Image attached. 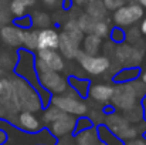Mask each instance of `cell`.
<instances>
[{"label": "cell", "instance_id": "7a4b0ae2", "mask_svg": "<svg viewBox=\"0 0 146 145\" xmlns=\"http://www.w3.org/2000/svg\"><path fill=\"white\" fill-rule=\"evenodd\" d=\"M50 104L55 105L57 108H60L62 112L74 115L77 118L80 117H85L88 114V105L82 101L81 97H78L72 90H67L64 94H58V96H52L50 100Z\"/></svg>", "mask_w": 146, "mask_h": 145}, {"label": "cell", "instance_id": "cb8c5ba5", "mask_svg": "<svg viewBox=\"0 0 146 145\" xmlns=\"http://www.w3.org/2000/svg\"><path fill=\"white\" fill-rule=\"evenodd\" d=\"M37 43H38V30H24L23 33V46L21 47L27 51H34L37 50Z\"/></svg>", "mask_w": 146, "mask_h": 145}, {"label": "cell", "instance_id": "ffe728a7", "mask_svg": "<svg viewBox=\"0 0 146 145\" xmlns=\"http://www.w3.org/2000/svg\"><path fill=\"white\" fill-rule=\"evenodd\" d=\"M87 7H85V13L97 20H104L108 14V10L104 4L102 0H88L87 3Z\"/></svg>", "mask_w": 146, "mask_h": 145}, {"label": "cell", "instance_id": "8d00e7d4", "mask_svg": "<svg viewBox=\"0 0 146 145\" xmlns=\"http://www.w3.org/2000/svg\"><path fill=\"white\" fill-rule=\"evenodd\" d=\"M125 33H126V41H128V43H131V44H136L138 41H141V36H142V33H141V30L136 29L135 26H133V27H129V30L125 31Z\"/></svg>", "mask_w": 146, "mask_h": 145}, {"label": "cell", "instance_id": "9c48e42d", "mask_svg": "<svg viewBox=\"0 0 146 145\" xmlns=\"http://www.w3.org/2000/svg\"><path fill=\"white\" fill-rule=\"evenodd\" d=\"M38 86L43 87L46 91H48L51 96L64 94L68 87V80L64 78L57 71H44L38 74Z\"/></svg>", "mask_w": 146, "mask_h": 145}, {"label": "cell", "instance_id": "7402d4cb", "mask_svg": "<svg viewBox=\"0 0 146 145\" xmlns=\"http://www.w3.org/2000/svg\"><path fill=\"white\" fill-rule=\"evenodd\" d=\"M97 128V134L99 138V142L102 145H123V141L121 138H118L112 131H109L104 124H99L95 127Z\"/></svg>", "mask_w": 146, "mask_h": 145}, {"label": "cell", "instance_id": "30bf717a", "mask_svg": "<svg viewBox=\"0 0 146 145\" xmlns=\"http://www.w3.org/2000/svg\"><path fill=\"white\" fill-rule=\"evenodd\" d=\"M77 125V118L70 114H62L60 118H57L52 124H50V132L54 138H65L70 135H74Z\"/></svg>", "mask_w": 146, "mask_h": 145}, {"label": "cell", "instance_id": "e575fe53", "mask_svg": "<svg viewBox=\"0 0 146 145\" xmlns=\"http://www.w3.org/2000/svg\"><path fill=\"white\" fill-rule=\"evenodd\" d=\"M92 127H94V124H92V121H91L87 115H85V117H80V118H77V125H75L74 135L78 134V132H81V131H84V130L92 128Z\"/></svg>", "mask_w": 146, "mask_h": 145}, {"label": "cell", "instance_id": "4dcf8cb0", "mask_svg": "<svg viewBox=\"0 0 146 145\" xmlns=\"http://www.w3.org/2000/svg\"><path fill=\"white\" fill-rule=\"evenodd\" d=\"M109 37H111V41L113 44H122V43L126 41V33H125V30L122 27H116L115 26L113 29H111Z\"/></svg>", "mask_w": 146, "mask_h": 145}, {"label": "cell", "instance_id": "d590c367", "mask_svg": "<svg viewBox=\"0 0 146 145\" xmlns=\"http://www.w3.org/2000/svg\"><path fill=\"white\" fill-rule=\"evenodd\" d=\"M129 86H131V88L133 90L135 96L138 97V100L141 101V98L146 94V86L141 81V80H133V81L129 83Z\"/></svg>", "mask_w": 146, "mask_h": 145}, {"label": "cell", "instance_id": "681fc988", "mask_svg": "<svg viewBox=\"0 0 146 145\" xmlns=\"http://www.w3.org/2000/svg\"><path fill=\"white\" fill-rule=\"evenodd\" d=\"M4 74H6V71H4V70H3V68L0 67V80H1V78L4 77Z\"/></svg>", "mask_w": 146, "mask_h": 145}, {"label": "cell", "instance_id": "4fadbf2b", "mask_svg": "<svg viewBox=\"0 0 146 145\" xmlns=\"http://www.w3.org/2000/svg\"><path fill=\"white\" fill-rule=\"evenodd\" d=\"M23 33H24V30H21L20 27H17L14 24H6V26L0 27V39L9 47H21L23 46Z\"/></svg>", "mask_w": 146, "mask_h": 145}, {"label": "cell", "instance_id": "836d02e7", "mask_svg": "<svg viewBox=\"0 0 146 145\" xmlns=\"http://www.w3.org/2000/svg\"><path fill=\"white\" fill-rule=\"evenodd\" d=\"M13 24L20 27L21 30H30L33 27V21H31V16L26 14V16H21V17H17L13 20Z\"/></svg>", "mask_w": 146, "mask_h": 145}, {"label": "cell", "instance_id": "d6a6232c", "mask_svg": "<svg viewBox=\"0 0 146 145\" xmlns=\"http://www.w3.org/2000/svg\"><path fill=\"white\" fill-rule=\"evenodd\" d=\"M10 11H9V1L0 0V27L6 26L10 21Z\"/></svg>", "mask_w": 146, "mask_h": 145}, {"label": "cell", "instance_id": "9a60e30c", "mask_svg": "<svg viewBox=\"0 0 146 145\" xmlns=\"http://www.w3.org/2000/svg\"><path fill=\"white\" fill-rule=\"evenodd\" d=\"M88 96H90V98H92L95 102L101 104V105H108V104H111V98L113 96V86L92 84V86H90Z\"/></svg>", "mask_w": 146, "mask_h": 145}, {"label": "cell", "instance_id": "f6af8a7d", "mask_svg": "<svg viewBox=\"0 0 146 145\" xmlns=\"http://www.w3.org/2000/svg\"><path fill=\"white\" fill-rule=\"evenodd\" d=\"M133 3H136V4H139L143 10H146V0H132Z\"/></svg>", "mask_w": 146, "mask_h": 145}, {"label": "cell", "instance_id": "f35d334b", "mask_svg": "<svg viewBox=\"0 0 146 145\" xmlns=\"http://www.w3.org/2000/svg\"><path fill=\"white\" fill-rule=\"evenodd\" d=\"M7 138H9V135H7V132H6V128L0 130V145H4V144H6Z\"/></svg>", "mask_w": 146, "mask_h": 145}, {"label": "cell", "instance_id": "d4e9b609", "mask_svg": "<svg viewBox=\"0 0 146 145\" xmlns=\"http://www.w3.org/2000/svg\"><path fill=\"white\" fill-rule=\"evenodd\" d=\"M77 23H78V26H80V29L82 30L84 34H92V30H94V26L97 23V19L88 16L87 13H82L77 19Z\"/></svg>", "mask_w": 146, "mask_h": 145}, {"label": "cell", "instance_id": "74e56055", "mask_svg": "<svg viewBox=\"0 0 146 145\" xmlns=\"http://www.w3.org/2000/svg\"><path fill=\"white\" fill-rule=\"evenodd\" d=\"M104 1V4H105V7H106V10L109 11H115L116 9H119V7H122L123 4H126V1L128 0H102Z\"/></svg>", "mask_w": 146, "mask_h": 145}, {"label": "cell", "instance_id": "5bb4252c", "mask_svg": "<svg viewBox=\"0 0 146 145\" xmlns=\"http://www.w3.org/2000/svg\"><path fill=\"white\" fill-rule=\"evenodd\" d=\"M58 41H60V33L55 29H43L38 30V43H37V51L38 50H58Z\"/></svg>", "mask_w": 146, "mask_h": 145}, {"label": "cell", "instance_id": "2e32d148", "mask_svg": "<svg viewBox=\"0 0 146 145\" xmlns=\"http://www.w3.org/2000/svg\"><path fill=\"white\" fill-rule=\"evenodd\" d=\"M81 43L75 41L74 39H71L68 34H65L64 31L60 34V41H58V51L62 57L71 60V58H77L80 50H81Z\"/></svg>", "mask_w": 146, "mask_h": 145}, {"label": "cell", "instance_id": "d6986e66", "mask_svg": "<svg viewBox=\"0 0 146 145\" xmlns=\"http://www.w3.org/2000/svg\"><path fill=\"white\" fill-rule=\"evenodd\" d=\"M74 142H75V145H102L99 142V138H98L97 128L95 127L88 128V130H84V131L75 134Z\"/></svg>", "mask_w": 146, "mask_h": 145}, {"label": "cell", "instance_id": "83f0119b", "mask_svg": "<svg viewBox=\"0 0 146 145\" xmlns=\"http://www.w3.org/2000/svg\"><path fill=\"white\" fill-rule=\"evenodd\" d=\"M27 6L21 1V0H10L9 1V11L10 14L17 19V17H21V16H26V11H27Z\"/></svg>", "mask_w": 146, "mask_h": 145}, {"label": "cell", "instance_id": "5b68a950", "mask_svg": "<svg viewBox=\"0 0 146 145\" xmlns=\"http://www.w3.org/2000/svg\"><path fill=\"white\" fill-rule=\"evenodd\" d=\"M143 16H145V10L139 4L131 1V3H126L122 7L116 9L113 11L112 20L116 27L125 29V27H132L136 23H139L143 19Z\"/></svg>", "mask_w": 146, "mask_h": 145}, {"label": "cell", "instance_id": "4316f807", "mask_svg": "<svg viewBox=\"0 0 146 145\" xmlns=\"http://www.w3.org/2000/svg\"><path fill=\"white\" fill-rule=\"evenodd\" d=\"M64 112L60 110V108H57L55 105H52V104H50L46 107V110L43 111V121L50 125V124H52L57 118H60L61 115H62Z\"/></svg>", "mask_w": 146, "mask_h": 145}, {"label": "cell", "instance_id": "e0dca14e", "mask_svg": "<svg viewBox=\"0 0 146 145\" xmlns=\"http://www.w3.org/2000/svg\"><path fill=\"white\" fill-rule=\"evenodd\" d=\"M102 48V39L95 34H85L81 41V50L88 55H98Z\"/></svg>", "mask_w": 146, "mask_h": 145}, {"label": "cell", "instance_id": "60d3db41", "mask_svg": "<svg viewBox=\"0 0 146 145\" xmlns=\"http://www.w3.org/2000/svg\"><path fill=\"white\" fill-rule=\"evenodd\" d=\"M139 104H141V108H142V114H143V120H146V94L142 98H141V101H139Z\"/></svg>", "mask_w": 146, "mask_h": 145}, {"label": "cell", "instance_id": "8fae6325", "mask_svg": "<svg viewBox=\"0 0 146 145\" xmlns=\"http://www.w3.org/2000/svg\"><path fill=\"white\" fill-rule=\"evenodd\" d=\"M11 124L19 128L21 132H27V134H36L41 130V122L37 118V115L34 112L30 111H21L19 112L14 120L11 121Z\"/></svg>", "mask_w": 146, "mask_h": 145}, {"label": "cell", "instance_id": "8992f818", "mask_svg": "<svg viewBox=\"0 0 146 145\" xmlns=\"http://www.w3.org/2000/svg\"><path fill=\"white\" fill-rule=\"evenodd\" d=\"M138 104H139V100L135 96L133 90L131 88L129 83L118 84L113 87V96L111 98V105L113 110H119V111L126 112Z\"/></svg>", "mask_w": 146, "mask_h": 145}, {"label": "cell", "instance_id": "484cf974", "mask_svg": "<svg viewBox=\"0 0 146 145\" xmlns=\"http://www.w3.org/2000/svg\"><path fill=\"white\" fill-rule=\"evenodd\" d=\"M31 21H33V26L37 27L38 30H43V29H47L51 24V17L46 11H34L33 16H31Z\"/></svg>", "mask_w": 146, "mask_h": 145}, {"label": "cell", "instance_id": "f5cc1de1", "mask_svg": "<svg viewBox=\"0 0 146 145\" xmlns=\"http://www.w3.org/2000/svg\"><path fill=\"white\" fill-rule=\"evenodd\" d=\"M145 50H146V48H145Z\"/></svg>", "mask_w": 146, "mask_h": 145}, {"label": "cell", "instance_id": "52a82bcc", "mask_svg": "<svg viewBox=\"0 0 146 145\" xmlns=\"http://www.w3.org/2000/svg\"><path fill=\"white\" fill-rule=\"evenodd\" d=\"M145 51L146 50L136 44L122 43L115 48V58L122 67H139V64L143 61Z\"/></svg>", "mask_w": 146, "mask_h": 145}, {"label": "cell", "instance_id": "7bdbcfd3", "mask_svg": "<svg viewBox=\"0 0 146 145\" xmlns=\"http://www.w3.org/2000/svg\"><path fill=\"white\" fill-rule=\"evenodd\" d=\"M139 30H141V33L146 36V17H143L142 20H141V26H139Z\"/></svg>", "mask_w": 146, "mask_h": 145}, {"label": "cell", "instance_id": "1f68e13d", "mask_svg": "<svg viewBox=\"0 0 146 145\" xmlns=\"http://www.w3.org/2000/svg\"><path fill=\"white\" fill-rule=\"evenodd\" d=\"M125 118H126L131 124H133V122H138V121L143 120V114H142L141 104H138V105H135L132 110L126 111V112H125Z\"/></svg>", "mask_w": 146, "mask_h": 145}, {"label": "cell", "instance_id": "bcb514c9", "mask_svg": "<svg viewBox=\"0 0 146 145\" xmlns=\"http://www.w3.org/2000/svg\"><path fill=\"white\" fill-rule=\"evenodd\" d=\"M139 80L143 83L146 86V70H143V71H141V74H139Z\"/></svg>", "mask_w": 146, "mask_h": 145}, {"label": "cell", "instance_id": "3957f363", "mask_svg": "<svg viewBox=\"0 0 146 145\" xmlns=\"http://www.w3.org/2000/svg\"><path fill=\"white\" fill-rule=\"evenodd\" d=\"M104 125L112 131L118 138H121L122 141H132L136 140L139 131L138 128H135L122 114H115V112H109L105 115L104 120Z\"/></svg>", "mask_w": 146, "mask_h": 145}, {"label": "cell", "instance_id": "ac0fdd59", "mask_svg": "<svg viewBox=\"0 0 146 145\" xmlns=\"http://www.w3.org/2000/svg\"><path fill=\"white\" fill-rule=\"evenodd\" d=\"M139 74H141L139 67H122L113 74V81L116 84L131 83L133 80H138Z\"/></svg>", "mask_w": 146, "mask_h": 145}, {"label": "cell", "instance_id": "7dc6e473", "mask_svg": "<svg viewBox=\"0 0 146 145\" xmlns=\"http://www.w3.org/2000/svg\"><path fill=\"white\" fill-rule=\"evenodd\" d=\"M88 0H71V3L72 4H75V6H81V4H85Z\"/></svg>", "mask_w": 146, "mask_h": 145}, {"label": "cell", "instance_id": "7c38bea8", "mask_svg": "<svg viewBox=\"0 0 146 145\" xmlns=\"http://www.w3.org/2000/svg\"><path fill=\"white\" fill-rule=\"evenodd\" d=\"M36 57L40 58L46 64L47 70H50V71L60 73V71H62L65 68L64 57L60 54L58 50H38Z\"/></svg>", "mask_w": 146, "mask_h": 145}, {"label": "cell", "instance_id": "f907efd6", "mask_svg": "<svg viewBox=\"0 0 146 145\" xmlns=\"http://www.w3.org/2000/svg\"><path fill=\"white\" fill-rule=\"evenodd\" d=\"M1 90H3V78L0 80V91H1Z\"/></svg>", "mask_w": 146, "mask_h": 145}, {"label": "cell", "instance_id": "c3c4849f", "mask_svg": "<svg viewBox=\"0 0 146 145\" xmlns=\"http://www.w3.org/2000/svg\"><path fill=\"white\" fill-rule=\"evenodd\" d=\"M21 1H23L27 7H30V6H33V4L36 3V0H21Z\"/></svg>", "mask_w": 146, "mask_h": 145}, {"label": "cell", "instance_id": "ee69618b", "mask_svg": "<svg viewBox=\"0 0 146 145\" xmlns=\"http://www.w3.org/2000/svg\"><path fill=\"white\" fill-rule=\"evenodd\" d=\"M126 145H146L145 140H132V141H128Z\"/></svg>", "mask_w": 146, "mask_h": 145}, {"label": "cell", "instance_id": "603a6c76", "mask_svg": "<svg viewBox=\"0 0 146 145\" xmlns=\"http://www.w3.org/2000/svg\"><path fill=\"white\" fill-rule=\"evenodd\" d=\"M62 31L65 34H68L71 39H74L75 41H78V43H81L82 39H84V36H85L82 33V30L80 29V26L77 23V19H68L64 23V26H62Z\"/></svg>", "mask_w": 146, "mask_h": 145}, {"label": "cell", "instance_id": "44dd1931", "mask_svg": "<svg viewBox=\"0 0 146 145\" xmlns=\"http://www.w3.org/2000/svg\"><path fill=\"white\" fill-rule=\"evenodd\" d=\"M68 80V87L77 94L78 97L84 98V97L88 96V91H90V81L87 78H80V77H74L71 76Z\"/></svg>", "mask_w": 146, "mask_h": 145}, {"label": "cell", "instance_id": "816d5d0a", "mask_svg": "<svg viewBox=\"0 0 146 145\" xmlns=\"http://www.w3.org/2000/svg\"><path fill=\"white\" fill-rule=\"evenodd\" d=\"M145 70H146V63H145Z\"/></svg>", "mask_w": 146, "mask_h": 145}, {"label": "cell", "instance_id": "6da1fadb", "mask_svg": "<svg viewBox=\"0 0 146 145\" xmlns=\"http://www.w3.org/2000/svg\"><path fill=\"white\" fill-rule=\"evenodd\" d=\"M13 93L17 102V107L20 111H30V112H38L44 105L41 101V97L38 94V90L33 87L30 83L20 77L11 78Z\"/></svg>", "mask_w": 146, "mask_h": 145}, {"label": "cell", "instance_id": "b9f144b4", "mask_svg": "<svg viewBox=\"0 0 146 145\" xmlns=\"http://www.w3.org/2000/svg\"><path fill=\"white\" fill-rule=\"evenodd\" d=\"M55 145H75V142L72 140H70V137H65V138H61V141Z\"/></svg>", "mask_w": 146, "mask_h": 145}, {"label": "cell", "instance_id": "f1b7e54d", "mask_svg": "<svg viewBox=\"0 0 146 145\" xmlns=\"http://www.w3.org/2000/svg\"><path fill=\"white\" fill-rule=\"evenodd\" d=\"M109 31H111L109 23L104 19V20H97V23L94 26V30H92V34L98 36L99 39H104V37L109 36Z\"/></svg>", "mask_w": 146, "mask_h": 145}, {"label": "cell", "instance_id": "277c9868", "mask_svg": "<svg viewBox=\"0 0 146 145\" xmlns=\"http://www.w3.org/2000/svg\"><path fill=\"white\" fill-rule=\"evenodd\" d=\"M34 61H36V57L33 55V53L21 48L17 53V63L14 65V73L17 74V77L26 80L27 83H30L33 87H36L40 91L38 76H37V71H36Z\"/></svg>", "mask_w": 146, "mask_h": 145}, {"label": "cell", "instance_id": "f546056e", "mask_svg": "<svg viewBox=\"0 0 146 145\" xmlns=\"http://www.w3.org/2000/svg\"><path fill=\"white\" fill-rule=\"evenodd\" d=\"M16 63H17V54L11 55V53H9V51L0 53V67H1L3 70L14 67Z\"/></svg>", "mask_w": 146, "mask_h": 145}, {"label": "cell", "instance_id": "ab89813d", "mask_svg": "<svg viewBox=\"0 0 146 145\" xmlns=\"http://www.w3.org/2000/svg\"><path fill=\"white\" fill-rule=\"evenodd\" d=\"M46 6H50V7H55V6H58V4H61V1L62 0H41Z\"/></svg>", "mask_w": 146, "mask_h": 145}, {"label": "cell", "instance_id": "ba28073f", "mask_svg": "<svg viewBox=\"0 0 146 145\" xmlns=\"http://www.w3.org/2000/svg\"><path fill=\"white\" fill-rule=\"evenodd\" d=\"M77 60L80 61L81 68L91 76H102L111 68V60L106 55H88L80 50Z\"/></svg>", "mask_w": 146, "mask_h": 145}]
</instances>
